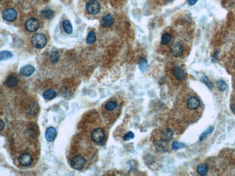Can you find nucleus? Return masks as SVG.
<instances>
[{"mask_svg": "<svg viewBox=\"0 0 235 176\" xmlns=\"http://www.w3.org/2000/svg\"><path fill=\"white\" fill-rule=\"evenodd\" d=\"M201 106V101L195 96L177 99L176 102V110L180 116L185 118H191Z\"/></svg>", "mask_w": 235, "mask_h": 176, "instance_id": "1", "label": "nucleus"}, {"mask_svg": "<svg viewBox=\"0 0 235 176\" xmlns=\"http://www.w3.org/2000/svg\"><path fill=\"white\" fill-rule=\"evenodd\" d=\"M122 101L121 99L114 98L109 99L105 103L104 110L106 115L111 123H114L118 119L122 108Z\"/></svg>", "mask_w": 235, "mask_h": 176, "instance_id": "2", "label": "nucleus"}, {"mask_svg": "<svg viewBox=\"0 0 235 176\" xmlns=\"http://www.w3.org/2000/svg\"><path fill=\"white\" fill-rule=\"evenodd\" d=\"M46 36L43 33H37L34 36L32 39V44L37 49H42L47 44Z\"/></svg>", "mask_w": 235, "mask_h": 176, "instance_id": "3", "label": "nucleus"}, {"mask_svg": "<svg viewBox=\"0 0 235 176\" xmlns=\"http://www.w3.org/2000/svg\"><path fill=\"white\" fill-rule=\"evenodd\" d=\"M86 164V160L83 156L81 155H77L74 156L70 162L71 167L76 170H81L85 167Z\"/></svg>", "mask_w": 235, "mask_h": 176, "instance_id": "4", "label": "nucleus"}, {"mask_svg": "<svg viewBox=\"0 0 235 176\" xmlns=\"http://www.w3.org/2000/svg\"><path fill=\"white\" fill-rule=\"evenodd\" d=\"M104 131L101 128H96L94 129L91 133V138L93 142L96 143H101L105 139Z\"/></svg>", "mask_w": 235, "mask_h": 176, "instance_id": "5", "label": "nucleus"}, {"mask_svg": "<svg viewBox=\"0 0 235 176\" xmlns=\"http://www.w3.org/2000/svg\"><path fill=\"white\" fill-rule=\"evenodd\" d=\"M40 26V23L37 19L31 18L26 21L25 27L26 30L29 32L36 31Z\"/></svg>", "mask_w": 235, "mask_h": 176, "instance_id": "6", "label": "nucleus"}, {"mask_svg": "<svg viewBox=\"0 0 235 176\" xmlns=\"http://www.w3.org/2000/svg\"><path fill=\"white\" fill-rule=\"evenodd\" d=\"M86 9L90 14H96L100 10V5L98 1L95 0H91L87 3Z\"/></svg>", "mask_w": 235, "mask_h": 176, "instance_id": "7", "label": "nucleus"}, {"mask_svg": "<svg viewBox=\"0 0 235 176\" xmlns=\"http://www.w3.org/2000/svg\"><path fill=\"white\" fill-rule=\"evenodd\" d=\"M33 161V160L31 155L29 154L26 153L20 155L18 158L19 164L24 167H29L30 165H31Z\"/></svg>", "mask_w": 235, "mask_h": 176, "instance_id": "8", "label": "nucleus"}, {"mask_svg": "<svg viewBox=\"0 0 235 176\" xmlns=\"http://www.w3.org/2000/svg\"><path fill=\"white\" fill-rule=\"evenodd\" d=\"M2 17L5 21L7 22H13L16 20L17 19V11L14 9H6L3 11L2 13Z\"/></svg>", "mask_w": 235, "mask_h": 176, "instance_id": "9", "label": "nucleus"}, {"mask_svg": "<svg viewBox=\"0 0 235 176\" xmlns=\"http://www.w3.org/2000/svg\"><path fill=\"white\" fill-rule=\"evenodd\" d=\"M170 51L174 56L175 57H179L181 55L183 52V45L180 42H176L172 45Z\"/></svg>", "mask_w": 235, "mask_h": 176, "instance_id": "10", "label": "nucleus"}, {"mask_svg": "<svg viewBox=\"0 0 235 176\" xmlns=\"http://www.w3.org/2000/svg\"><path fill=\"white\" fill-rule=\"evenodd\" d=\"M172 138L173 133L171 130L169 128L164 129L160 133V142L164 144L171 140Z\"/></svg>", "mask_w": 235, "mask_h": 176, "instance_id": "11", "label": "nucleus"}, {"mask_svg": "<svg viewBox=\"0 0 235 176\" xmlns=\"http://www.w3.org/2000/svg\"><path fill=\"white\" fill-rule=\"evenodd\" d=\"M174 76L177 80L181 81L185 78V75L183 69L179 66H176L173 70Z\"/></svg>", "mask_w": 235, "mask_h": 176, "instance_id": "12", "label": "nucleus"}, {"mask_svg": "<svg viewBox=\"0 0 235 176\" xmlns=\"http://www.w3.org/2000/svg\"><path fill=\"white\" fill-rule=\"evenodd\" d=\"M56 135V130L54 127H50L47 128L46 132V139L49 142H52L55 139Z\"/></svg>", "mask_w": 235, "mask_h": 176, "instance_id": "13", "label": "nucleus"}, {"mask_svg": "<svg viewBox=\"0 0 235 176\" xmlns=\"http://www.w3.org/2000/svg\"><path fill=\"white\" fill-rule=\"evenodd\" d=\"M113 17L111 15L107 14L104 16L101 21V24L105 28H109L112 26L113 24Z\"/></svg>", "mask_w": 235, "mask_h": 176, "instance_id": "14", "label": "nucleus"}, {"mask_svg": "<svg viewBox=\"0 0 235 176\" xmlns=\"http://www.w3.org/2000/svg\"><path fill=\"white\" fill-rule=\"evenodd\" d=\"M35 70V68L33 66L29 65L23 67L20 69V73L24 77H28L32 74Z\"/></svg>", "mask_w": 235, "mask_h": 176, "instance_id": "15", "label": "nucleus"}, {"mask_svg": "<svg viewBox=\"0 0 235 176\" xmlns=\"http://www.w3.org/2000/svg\"><path fill=\"white\" fill-rule=\"evenodd\" d=\"M56 92L53 89L46 90L43 93V96L46 100H51L56 97Z\"/></svg>", "mask_w": 235, "mask_h": 176, "instance_id": "16", "label": "nucleus"}, {"mask_svg": "<svg viewBox=\"0 0 235 176\" xmlns=\"http://www.w3.org/2000/svg\"><path fill=\"white\" fill-rule=\"evenodd\" d=\"M41 16L45 19L49 20V19H51L54 18V13L51 10H44L41 11Z\"/></svg>", "mask_w": 235, "mask_h": 176, "instance_id": "17", "label": "nucleus"}, {"mask_svg": "<svg viewBox=\"0 0 235 176\" xmlns=\"http://www.w3.org/2000/svg\"><path fill=\"white\" fill-rule=\"evenodd\" d=\"M17 78L14 76H9L6 78V84L9 87H14L18 83Z\"/></svg>", "mask_w": 235, "mask_h": 176, "instance_id": "18", "label": "nucleus"}, {"mask_svg": "<svg viewBox=\"0 0 235 176\" xmlns=\"http://www.w3.org/2000/svg\"><path fill=\"white\" fill-rule=\"evenodd\" d=\"M209 170V167L205 164H202L199 165L197 168V172L202 176H204L207 174Z\"/></svg>", "mask_w": 235, "mask_h": 176, "instance_id": "19", "label": "nucleus"}, {"mask_svg": "<svg viewBox=\"0 0 235 176\" xmlns=\"http://www.w3.org/2000/svg\"><path fill=\"white\" fill-rule=\"evenodd\" d=\"M139 68L142 72H146L148 68L147 61L144 58H141L139 62Z\"/></svg>", "mask_w": 235, "mask_h": 176, "instance_id": "20", "label": "nucleus"}, {"mask_svg": "<svg viewBox=\"0 0 235 176\" xmlns=\"http://www.w3.org/2000/svg\"><path fill=\"white\" fill-rule=\"evenodd\" d=\"M96 41V35L95 32L91 31L86 38V42L88 44H92Z\"/></svg>", "mask_w": 235, "mask_h": 176, "instance_id": "21", "label": "nucleus"}, {"mask_svg": "<svg viewBox=\"0 0 235 176\" xmlns=\"http://www.w3.org/2000/svg\"><path fill=\"white\" fill-rule=\"evenodd\" d=\"M63 26L65 31L68 34H70L73 31V28L71 23L69 21L65 20L63 23Z\"/></svg>", "mask_w": 235, "mask_h": 176, "instance_id": "22", "label": "nucleus"}, {"mask_svg": "<svg viewBox=\"0 0 235 176\" xmlns=\"http://www.w3.org/2000/svg\"><path fill=\"white\" fill-rule=\"evenodd\" d=\"M13 55L12 53L9 51H2L0 53V60H6L10 58L13 57Z\"/></svg>", "mask_w": 235, "mask_h": 176, "instance_id": "23", "label": "nucleus"}, {"mask_svg": "<svg viewBox=\"0 0 235 176\" xmlns=\"http://www.w3.org/2000/svg\"><path fill=\"white\" fill-rule=\"evenodd\" d=\"M171 38V36L169 33H164L161 38V43L163 45H167L169 43Z\"/></svg>", "mask_w": 235, "mask_h": 176, "instance_id": "24", "label": "nucleus"}, {"mask_svg": "<svg viewBox=\"0 0 235 176\" xmlns=\"http://www.w3.org/2000/svg\"><path fill=\"white\" fill-rule=\"evenodd\" d=\"M217 86L219 90L224 91L226 89L227 85L224 80H219L217 82Z\"/></svg>", "mask_w": 235, "mask_h": 176, "instance_id": "25", "label": "nucleus"}, {"mask_svg": "<svg viewBox=\"0 0 235 176\" xmlns=\"http://www.w3.org/2000/svg\"><path fill=\"white\" fill-rule=\"evenodd\" d=\"M50 59L52 63H57L59 59V52L52 51L50 55Z\"/></svg>", "mask_w": 235, "mask_h": 176, "instance_id": "26", "label": "nucleus"}, {"mask_svg": "<svg viewBox=\"0 0 235 176\" xmlns=\"http://www.w3.org/2000/svg\"><path fill=\"white\" fill-rule=\"evenodd\" d=\"M201 81L203 82L204 83H205V85L209 88V89H212L213 88L214 86L213 83H212L210 80L205 75L202 77V78L201 79Z\"/></svg>", "mask_w": 235, "mask_h": 176, "instance_id": "27", "label": "nucleus"}, {"mask_svg": "<svg viewBox=\"0 0 235 176\" xmlns=\"http://www.w3.org/2000/svg\"><path fill=\"white\" fill-rule=\"evenodd\" d=\"M186 145L183 143H180L178 142H174L172 145V147L174 150H177L180 149L184 148L186 147Z\"/></svg>", "mask_w": 235, "mask_h": 176, "instance_id": "28", "label": "nucleus"}, {"mask_svg": "<svg viewBox=\"0 0 235 176\" xmlns=\"http://www.w3.org/2000/svg\"><path fill=\"white\" fill-rule=\"evenodd\" d=\"M214 131V127H210L209 128V129H208L206 131H205V132H204V133L202 134L200 136V140L202 141L204 139V138L207 135H209V134H210V133H212L213 132V131Z\"/></svg>", "mask_w": 235, "mask_h": 176, "instance_id": "29", "label": "nucleus"}, {"mask_svg": "<svg viewBox=\"0 0 235 176\" xmlns=\"http://www.w3.org/2000/svg\"><path fill=\"white\" fill-rule=\"evenodd\" d=\"M134 137H135V135H134V133H133L132 132H129L127 133H126L124 136V140L125 141L130 140L133 139Z\"/></svg>", "mask_w": 235, "mask_h": 176, "instance_id": "30", "label": "nucleus"}, {"mask_svg": "<svg viewBox=\"0 0 235 176\" xmlns=\"http://www.w3.org/2000/svg\"><path fill=\"white\" fill-rule=\"evenodd\" d=\"M198 0H188V3L191 6L194 5L195 4Z\"/></svg>", "mask_w": 235, "mask_h": 176, "instance_id": "31", "label": "nucleus"}, {"mask_svg": "<svg viewBox=\"0 0 235 176\" xmlns=\"http://www.w3.org/2000/svg\"><path fill=\"white\" fill-rule=\"evenodd\" d=\"M5 123L2 120H1V123H0V127H1V130H2L4 128Z\"/></svg>", "mask_w": 235, "mask_h": 176, "instance_id": "32", "label": "nucleus"}, {"mask_svg": "<svg viewBox=\"0 0 235 176\" xmlns=\"http://www.w3.org/2000/svg\"><path fill=\"white\" fill-rule=\"evenodd\" d=\"M164 1H166V2H169L173 1V0H164Z\"/></svg>", "mask_w": 235, "mask_h": 176, "instance_id": "33", "label": "nucleus"}]
</instances>
